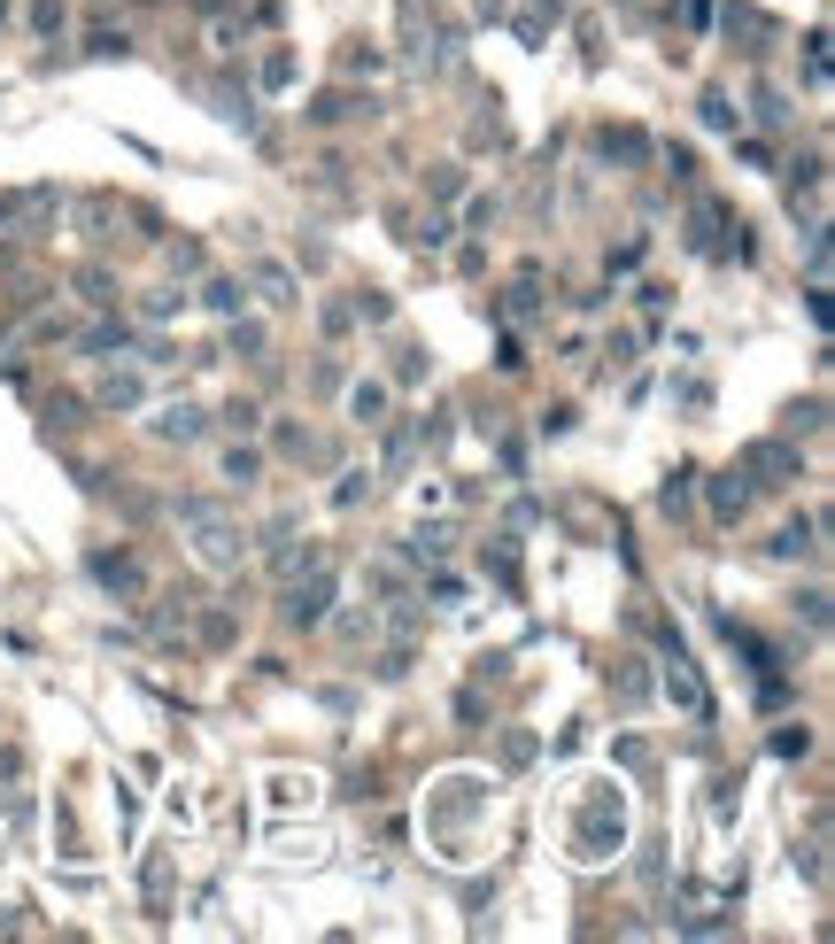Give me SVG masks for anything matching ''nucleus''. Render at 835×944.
<instances>
[{"label":"nucleus","mask_w":835,"mask_h":944,"mask_svg":"<svg viewBox=\"0 0 835 944\" xmlns=\"http://www.w3.org/2000/svg\"><path fill=\"white\" fill-rule=\"evenodd\" d=\"M325 596H333V573H317L310 589H294V620H317V612H325Z\"/></svg>","instance_id":"1"}]
</instances>
